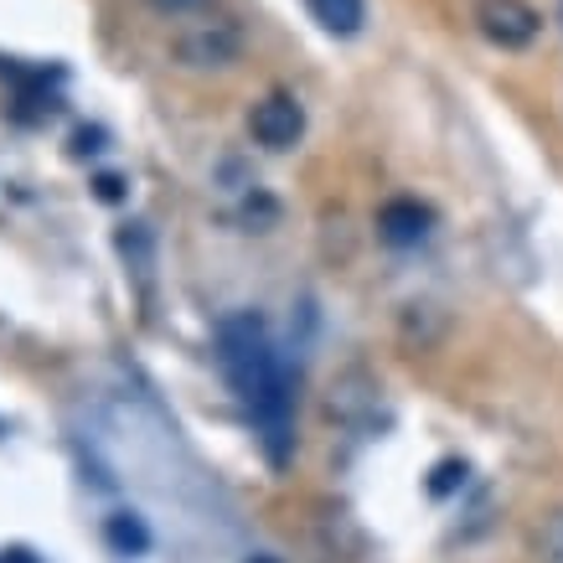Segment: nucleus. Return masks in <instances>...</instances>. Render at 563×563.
I'll list each match as a JSON object with an SVG mask.
<instances>
[{
  "mask_svg": "<svg viewBox=\"0 0 563 563\" xmlns=\"http://www.w3.org/2000/svg\"><path fill=\"white\" fill-rule=\"evenodd\" d=\"M218 367L228 377V388L254 409L258 444H264L269 465H285L295 450V434H290L295 393H290V367L274 352L264 316L239 310V316L218 321Z\"/></svg>",
  "mask_w": 563,
  "mask_h": 563,
  "instance_id": "1",
  "label": "nucleus"
},
{
  "mask_svg": "<svg viewBox=\"0 0 563 563\" xmlns=\"http://www.w3.org/2000/svg\"><path fill=\"white\" fill-rule=\"evenodd\" d=\"M476 26L486 42L517 52V47H532V42H538L543 16L532 11L528 0H476Z\"/></svg>",
  "mask_w": 563,
  "mask_h": 563,
  "instance_id": "2",
  "label": "nucleus"
},
{
  "mask_svg": "<svg viewBox=\"0 0 563 563\" xmlns=\"http://www.w3.org/2000/svg\"><path fill=\"white\" fill-rule=\"evenodd\" d=\"M249 135L264 145V151H290L295 140L306 135V109L295 93H269L249 109Z\"/></svg>",
  "mask_w": 563,
  "mask_h": 563,
  "instance_id": "3",
  "label": "nucleus"
},
{
  "mask_svg": "<svg viewBox=\"0 0 563 563\" xmlns=\"http://www.w3.org/2000/svg\"><path fill=\"white\" fill-rule=\"evenodd\" d=\"M377 233L393 249H419V243L434 233V212L413 197H393V202L377 207Z\"/></svg>",
  "mask_w": 563,
  "mask_h": 563,
  "instance_id": "4",
  "label": "nucleus"
},
{
  "mask_svg": "<svg viewBox=\"0 0 563 563\" xmlns=\"http://www.w3.org/2000/svg\"><path fill=\"white\" fill-rule=\"evenodd\" d=\"M103 543L114 548L120 559H145L155 548V532L140 512H109L103 517Z\"/></svg>",
  "mask_w": 563,
  "mask_h": 563,
  "instance_id": "5",
  "label": "nucleus"
},
{
  "mask_svg": "<svg viewBox=\"0 0 563 563\" xmlns=\"http://www.w3.org/2000/svg\"><path fill=\"white\" fill-rule=\"evenodd\" d=\"M181 57L197 63V68H222V63L239 57V32H233V26H207V32L181 42Z\"/></svg>",
  "mask_w": 563,
  "mask_h": 563,
  "instance_id": "6",
  "label": "nucleus"
},
{
  "mask_svg": "<svg viewBox=\"0 0 563 563\" xmlns=\"http://www.w3.org/2000/svg\"><path fill=\"white\" fill-rule=\"evenodd\" d=\"M306 11L321 21V32L357 36L362 21H367V0H306Z\"/></svg>",
  "mask_w": 563,
  "mask_h": 563,
  "instance_id": "7",
  "label": "nucleus"
},
{
  "mask_svg": "<svg viewBox=\"0 0 563 563\" xmlns=\"http://www.w3.org/2000/svg\"><path fill=\"white\" fill-rule=\"evenodd\" d=\"M114 249H120V258L140 274V279H151V269H155V239H151V228H145V222H124L120 233H114Z\"/></svg>",
  "mask_w": 563,
  "mask_h": 563,
  "instance_id": "8",
  "label": "nucleus"
},
{
  "mask_svg": "<svg viewBox=\"0 0 563 563\" xmlns=\"http://www.w3.org/2000/svg\"><path fill=\"white\" fill-rule=\"evenodd\" d=\"M465 476H471V465H465L461 455H450V461H440L434 471H429V496H434V501L455 496L465 486Z\"/></svg>",
  "mask_w": 563,
  "mask_h": 563,
  "instance_id": "9",
  "label": "nucleus"
},
{
  "mask_svg": "<svg viewBox=\"0 0 563 563\" xmlns=\"http://www.w3.org/2000/svg\"><path fill=\"white\" fill-rule=\"evenodd\" d=\"M93 197H99V202H124V197H130V187H124V176H114V172H103V176H93Z\"/></svg>",
  "mask_w": 563,
  "mask_h": 563,
  "instance_id": "10",
  "label": "nucleus"
},
{
  "mask_svg": "<svg viewBox=\"0 0 563 563\" xmlns=\"http://www.w3.org/2000/svg\"><path fill=\"white\" fill-rule=\"evenodd\" d=\"M103 151V130H78L73 135V155H99Z\"/></svg>",
  "mask_w": 563,
  "mask_h": 563,
  "instance_id": "11",
  "label": "nucleus"
},
{
  "mask_svg": "<svg viewBox=\"0 0 563 563\" xmlns=\"http://www.w3.org/2000/svg\"><path fill=\"white\" fill-rule=\"evenodd\" d=\"M155 11H172V16H181V11H197V5H207V0H151Z\"/></svg>",
  "mask_w": 563,
  "mask_h": 563,
  "instance_id": "12",
  "label": "nucleus"
},
{
  "mask_svg": "<svg viewBox=\"0 0 563 563\" xmlns=\"http://www.w3.org/2000/svg\"><path fill=\"white\" fill-rule=\"evenodd\" d=\"M0 563H36V559L26 553V548H5V553H0Z\"/></svg>",
  "mask_w": 563,
  "mask_h": 563,
  "instance_id": "13",
  "label": "nucleus"
},
{
  "mask_svg": "<svg viewBox=\"0 0 563 563\" xmlns=\"http://www.w3.org/2000/svg\"><path fill=\"white\" fill-rule=\"evenodd\" d=\"M553 553L563 559V517H559V528H553Z\"/></svg>",
  "mask_w": 563,
  "mask_h": 563,
  "instance_id": "14",
  "label": "nucleus"
},
{
  "mask_svg": "<svg viewBox=\"0 0 563 563\" xmlns=\"http://www.w3.org/2000/svg\"><path fill=\"white\" fill-rule=\"evenodd\" d=\"M249 563H279V559H269V553H254V559H249Z\"/></svg>",
  "mask_w": 563,
  "mask_h": 563,
  "instance_id": "15",
  "label": "nucleus"
},
{
  "mask_svg": "<svg viewBox=\"0 0 563 563\" xmlns=\"http://www.w3.org/2000/svg\"><path fill=\"white\" fill-rule=\"evenodd\" d=\"M0 434H5V429H0Z\"/></svg>",
  "mask_w": 563,
  "mask_h": 563,
  "instance_id": "16",
  "label": "nucleus"
}]
</instances>
